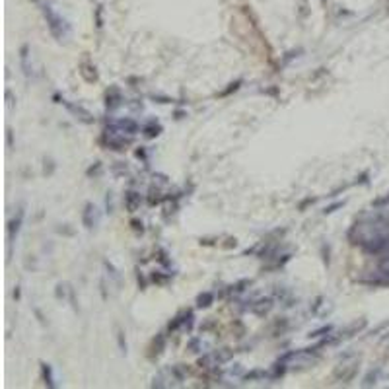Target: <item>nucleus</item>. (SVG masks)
Instances as JSON below:
<instances>
[{"label": "nucleus", "mask_w": 389, "mask_h": 389, "mask_svg": "<svg viewBox=\"0 0 389 389\" xmlns=\"http://www.w3.org/2000/svg\"><path fill=\"white\" fill-rule=\"evenodd\" d=\"M133 228L137 230V232H138V230L142 232V222H138V220H133Z\"/></svg>", "instance_id": "nucleus-22"}, {"label": "nucleus", "mask_w": 389, "mask_h": 389, "mask_svg": "<svg viewBox=\"0 0 389 389\" xmlns=\"http://www.w3.org/2000/svg\"><path fill=\"white\" fill-rule=\"evenodd\" d=\"M117 341H119V346H121V352L125 354V352H127V343H125V337H123V331H117Z\"/></svg>", "instance_id": "nucleus-16"}, {"label": "nucleus", "mask_w": 389, "mask_h": 389, "mask_svg": "<svg viewBox=\"0 0 389 389\" xmlns=\"http://www.w3.org/2000/svg\"><path fill=\"white\" fill-rule=\"evenodd\" d=\"M212 302H214V294L212 292H203V294L197 296V306L199 308H208Z\"/></svg>", "instance_id": "nucleus-13"}, {"label": "nucleus", "mask_w": 389, "mask_h": 389, "mask_svg": "<svg viewBox=\"0 0 389 389\" xmlns=\"http://www.w3.org/2000/svg\"><path fill=\"white\" fill-rule=\"evenodd\" d=\"M6 133H8V146H12V131H10V129H8V131H6Z\"/></svg>", "instance_id": "nucleus-23"}, {"label": "nucleus", "mask_w": 389, "mask_h": 389, "mask_svg": "<svg viewBox=\"0 0 389 389\" xmlns=\"http://www.w3.org/2000/svg\"><path fill=\"white\" fill-rule=\"evenodd\" d=\"M163 346H165V337L163 335H158L156 339H154V343H152V352H150V356H158L161 354V350H163Z\"/></svg>", "instance_id": "nucleus-14"}, {"label": "nucleus", "mask_w": 389, "mask_h": 389, "mask_svg": "<svg viewBox=\"0 0 389 389\" xmlns=\"http://www.w3.org/2000/svg\"><path fill=\"white\" fill-rule=\"evenodd\" d=\"M97 220H99V216H97V208L92 205V203H88V205L84 206V214H82V222H84V226L88 230H92L95 224H97Z\"/></svg>", "instance_id": "nucleus-3"}, {"label": "nucleus", "mask_w": 389, "mask_h": 389, "mask_svg": "<svg viewBox=\"0 0 389 389\" xmlns=\"http://www.w3.org/2000/svg\"><path fill=\"white\" fill-rule=\"evenodd\" d=\"M113 127L119 129L121 133H127V135H137L138 133L137 121H133V119H119L117 123H113Z\"/></svg>", "instance_id": "nucleus-6"}, {"label": "nucleus", "mask_w": 389, "mask_h": 389, "mask_svg": "<svg viewBox=\"0 0 389 389\" xmlns=\"http://www.w3.org/2000/svg\"><path fill=\"white\" fill-rule=\"evenodd\" d=\"M152 280H154V282H158V284H163L165 280H169V275L163 276V275H160V273H154V275H152Z\"/></svg>", "instance_id": "nucleus-17"}, {"label": "nucleus", "mask_w": 389, "mask_h": 389, "mask_svg": "<svg viewBox=\"0 0 389 389\" xmlns=\"http://www.w3.org/2000/svg\"><path fill=\"white\" fill-rule=\"evenodd\" d=\"M344 203H337V205H333V206H329V208H325V214H331V212H335L337 208H341Z\"/></svg>", "instance_id": "nucleus-18"}, {"label": "nucleus", "mask_w": 389, "mask_h": 389, "mask_svg": "<svg viewBox=\"0 0 389 389\" xmlns=\"http://www.w3.org/2000/svg\"><path fill=\"white\" fill-rule=\"evenodd\" d=\"M239 84H241V82H235V84H232V86H230L228 90H226V92L222 93V95H228L230 92H235V90H237V88H239Z\"/></svg>", "instance_id": "nucleus-20"}, {"label": "nucleus", "mask_w": 389, "mask_h": 389, "mask_svg": "<svg viewBox=\"0 0 389 389\" xmlns=\"http://www.w3.org/2000/svg\"><path fill=\"white\" fill-rule=\"evenodd\" d=\"M41 372H43V380L49 388H55V380H53V372H51V366L49 364H41Z\"/></svg>", "instance_id": "nucleus-15"}, {"label": "nucleus", "mask_w": 389, "mask_h": 389, "mask_svg": "<svg viewBox=\"0 0 389 389\" xmlns=\"http://www.w3.org/2000/svg\"><path fill=\"white\" fill-rule=\"evenodd\" d=\"M358 362H360L358 358H352V360L344 358L343 362L337 366V370H335V378L344 382V384H348L350 380H354V376L358 372Z\"/></svg>", "instance_id": "nucleus-2"}, {"label": "nucleus", "mask_w": 389, "mask_h": 389, "mask_svg": "<svg viewBox=\"0 0 389 389\" xmlns=\"http://www.w3.org/2000/svg\"><path fill=\"white\" fill-rule=\"evenodd\" d=\"M43 14H45V20H47V23H49V29H51L53 37L59 39V41L67 39L70 35V25L67 23V20L61 18V16L53 10L51 4H43Z\"/></svg>", "instance_id": "nucleus-1"}, {"label": "nucleus", "mask_w": 389, "mask_h": 389, "mask_svg": "<svg viewBox=\"0 0 389 389\" xmlns=\"http://www.w3.org/2000/svg\"><path fill=\"white\" fill-rule=\"evenodd\" d=\"M14 298H16V300L20 298V288H16V290H14Z\"/></svg>", "instance_id": "nucleus-24"}, {"label": "nucleus", "mask_w": 389, "mask_h": 389, "mask_svg": "<svg viewBox=\"0 0 389 389\" xmlns=\"http://www.w3.org/2000/svg\"><path fill=\"white\" fill-rule=\"evenodd\" d=\"M63 103L69 107V111L72 115H76V119H80L82 123H86V125H92L93 123V115L88 111V109H84V107H80V105H72V103H67L65 99H63Z\"/></svg>", "instance_id": "nucleus-4"}, {"label": "nucleus", "mask_w": 389, "mask_h": 389, "mask_svg": "<svg viewBox=\"0 0 389 389\" xmlns=\"http://www.w3.org/2000/svg\"><path fill=\"white\" fill-rule=\"evenodd\" d=\"M121 101H123V95L121 92L117 90V88H111L107 95H105V105H107V109H115L117 105H121Z\"/></svg>", "instance_id": "nucleus-10"}, {"label": "nucleus", "mask_w": 389, "mask_h": 389, "mask_svg": "<svg viewBox=\"0 0 389 389\" xmlns=\"http://www.w3.org/2000/svg\"><path fill=\"white\" fill-rule=\"evenodd\" d=\"M22 220H23V212L20 210L18 212V218H14V220H10V224H8V243L12 245V241H14V237L18 235V232H20V226H22Z\"/></svg>", "instance_id": "nucleus-7"}, {"label": "nucleus", "mask_w": 389, "mask_h": 389, "mask_svg": "<svg viewBox=\"0 0 389 389\" xmlns=\"http://www.w3.org/2000/svg\"><path fill=\"white\" fill-rule=\"evenodd\" d=\"M140 203H142L140 193H137V191H127L125 193V208L129 212H137L138 208H140Z\"/></svg>", "instance_id": "nucleus-5"}, {"label": "nucleus", "mask_w": 389, "mask_h": 389, "mask_svg": "<svg viewBox=\"0 0 389 389\" xmlns=\"http://www.w3.org/2000/svg\"><path fill=\"white\" fill-rule=\"evenodd\" d=\"M80 74L84 76L86 82H95V80H97L95 67H93L90 61H82V65H80Z\"/></svg>", "instance_id": "nucleus-8"}, {"label": "nucleus", "mask_w": 389, "mask_h": 389, "mask_svg": "<svg viewBox=\"0 0 389 389\" xmlns=\"http://www.w3.org/2000/svg\"><path fill=\"white\" fill-rule=\"evenodd\" d=\"M366 327V319H360V321H354V323H350L344 331H341V339L343 337H352V335H356L358 331H362Z\"/></svg>", "instance_id": "nucleus-11"}, {"label": "nucleus", "mask_w": 389, "mask_h": 389, "mask_svg": "<svg viewBox=\"0 0 389 389\" xmlns=\"http://www.w3.org/2000/svg\"><path fill=\"white\" fill-rule=\"evenodd\" d=\"M142 133H144V137L146 138H156L161 133V127L156 123V121H150V123L144 127V131H142Z\"/></svg>", "instance_id": "nucleus-12"}, {"label": "nucleus", "mask_w": 389, "mask_h": 389, "mask_svg": "<svg viewBox=\"0 0 389 389\" xmlns=\"http://www.w3.org/2000/svg\"><path fill=\"white\" fill-rule=\"evenodd\" d=\"M249 310L253 313H257V315H265V313H269L273 310V300H269V298L267 300H259L257 304H253Z\"/></svg>", "instance_id": "nucleus-9"}, {"label": "nucleus", "mask_w": 389, "mask_h": 389, "mask_svg": "<svg viewBox=\"0 0 389 389\" xmlns=\"http://www.w3.org/2000/svg\"><path fill=\"white\" fill-rule=\"evenodd\" d=\"M95 22H97V27H101L103 22H101V6L97 8V12H95Z\"/></svg>", "instance_id": "nucleus-19"}, {"label": "nucleus", "mask_w": 389, "mask_h": 389, "mask_svg": "<svg viewBox=\"0 0 389 389\" xmlns=\"http://www.w3.org/2000/svg\"><path fill=\"white\" fill-rule=\"evenodd\" d=\"M99 169H101V163L97 161V163H95V167H90V169H88V175H92V173H99Z\"/></svg>", "instance_id": "nucleus-21"}]
</instances>
